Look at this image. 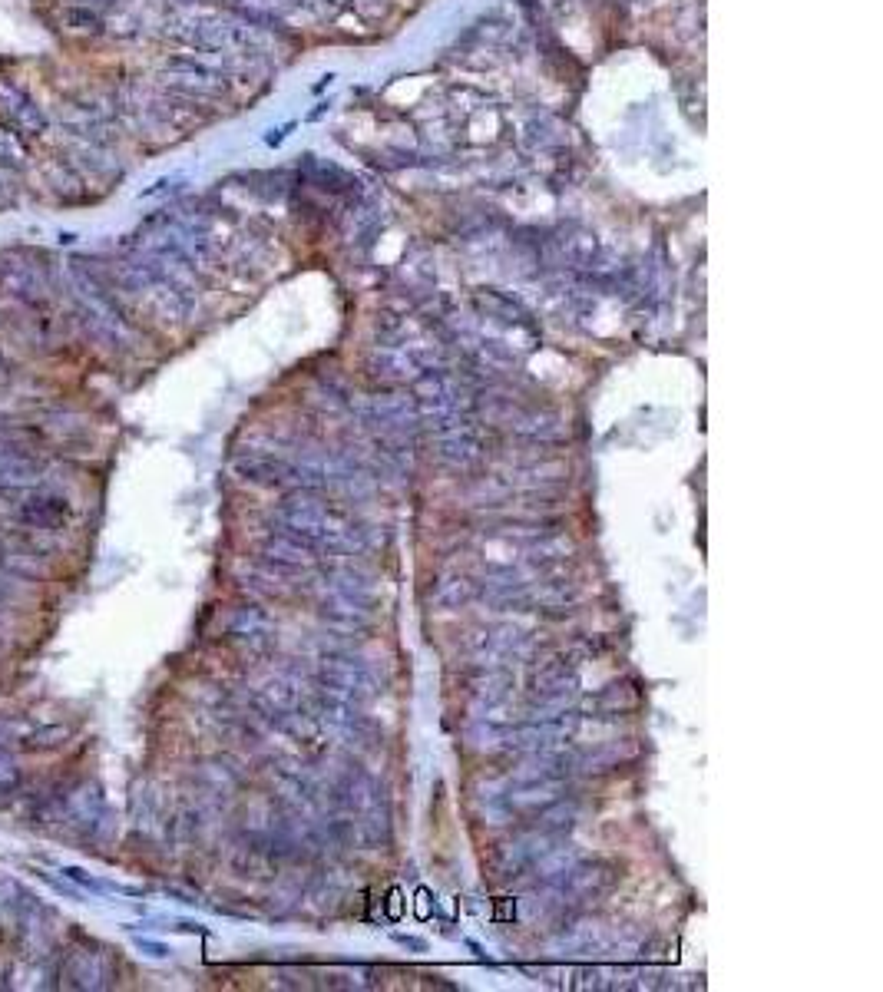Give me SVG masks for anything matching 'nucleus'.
<instances>
[{
  "mask_svg": "<svg viewBox=\"0 0 883 992\" xmlns=\"http://www.w3.org/2000/svg\"><path fill=\"white\" fill-rule=\"evenodd\" d=\"M0 123H4L10 133H14L20 143H30V139H40L50 129V116L37 100L30 96L27 86H20L17 80L0 77Z\"/></svg>",
  "mask_w": 883,
  "mask_h": 992,
  "instance_id": "f257e3e1",
  "label": "nucleus"
},
{
  "mask_svg": "<svg viewBox=\"0 0 883 992\" xmlns=\"http://www.w3.org/2000/svg\"><path fill=\"white\" fill-rule=\"evenodd\" d=\"M20 516H24V523L34 526V530H53V526H60L63 516H67V500H63V496H53V493L30 496L24 503V510H20Z\"/></svg>",
  "mask_w": 883,
  "mask_h": 992,
  "instance_id": "f03ea898",
  "label": "nucleus"
},
{
  "mask_svg": "<svg viewBox=\"0 0 883 992\" xmlns=\"http://www.w3.org/2000/svg\"><path fill=\"white\" fill-rule=\"evenodd\" d=\"M57 20H60V30H77V34H96L103 27V17L100 10L93 7H80V4H67L57 10Z\"/></svg>",
  "mask_w": 883,
  "mask_h": 992,
  "instance_id": "7ed1b4c3",
  "label": "nucleus"
},
{
  "mask_svg": "<svg viewBox=\"0 0 883 992\" xmlns=\"http://www.w3.org/2000/svg\"><path fill=\"white\" fill-rule=\"evenodd\" d=\"M63 873H67V880H73V883H83V887H90V890H100V883H96L90 873L80 870V867H67Z\"/></svg>",
  "mask_w": 883,
  "mask_h": 992,
  "instance_id": "39448f33",
  "label": "nucleus"
},
{
  "mask_svg": "<svg viewBox=\"0 0 883 992\" xmlns=\"http://www.w3.org/2000/svg\"><path fill=\"white\" fill-rule=\"evenodd\" d=\"M24 159H27V146L20 143V139L10 133L4 123H0V166L20 172L24 169Z\"/></svg>",
  "mask_w": 883,
  "mask_h": 992,
  "instance_id": "20e7f679",
  "label": "nucleus"
}]
</instances>
